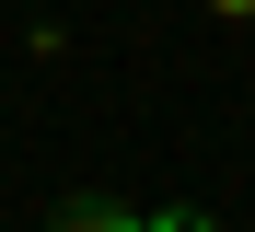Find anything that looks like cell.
<instances>
[{
	"label": "cell",
	"mask_w": 255,
	"mask_h": 232,
	"mask_svg": "<svg viewBox=\"0 0 255 232\" xmlns=\"http://www.w3.org/2000/svg\"><path fill=\"white\" fill-rule=\"evenodd\" d=\"M47 232H151V221L128 209V198H70V209H58Z\"/></svg>",
	"instance_id": "1"
},
{
	"label": "cell",
	"mask_w": 255,
	"mask_h": 232,
	"mask_svg": "<svg viewBox=\"0 0 255 232\" xmlns=\"http://www.w3.org/2000/svg\"><path fill=\"white\" fill-rule=\"evenodd\" d=\"M151 232H221L209 209H151Z\"/></svg>",
	"instance_id": "2"
},
{
	"label": "cell",
	"mask_w": 255,
	"mask_h": 232,
	"mask_svg": "<svg viewBox=\"0 0 255 232\" xmlns=\"http://www.w3.org/2000/svg\"><path fill=\"white\" fill-rule=\"evenodd\" d=\"M209 12H221V23H244V12H255V0H209Z\"/></svg>",
	"instance_id": "3"
}]
</instances>
